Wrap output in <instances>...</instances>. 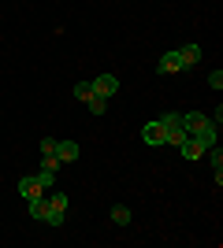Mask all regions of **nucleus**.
Here are the masks:
<instances>
[{"label": "nucleus", "instance_id": "nucleus-1", "mask_svg": "<svg viewBox=\"0 0 223 248\" xmlns=\"http://www.w3.org/2000/svg\"><path fill=\"white\" fill-rule=\"evenodd\" d=\"M64 218H67V197H64V193H52V197H49V211H45L41 222H49V226H64Z\"/></svg>", "mask_w": 223, "mask_h": 248}, {"label": "nucleus", "instance_id": "nucleus-2", "mask_svg": "<svg viewBox=\"0 0 223 248\" xmlns=\"http://www.w3.org/2000/svg\"><path fill=\"white\" fill-rule=\"evenodd\" d=\"M164 137H168V130L160 126V119H153V123H145V126H141V141H145V145L160 148V145H164Z\"/></svg>", "mask_w": 223, "mask_h": 248}, {"label": "nucleus", "instance_id": "nucleus-3", "mask_svg": "<svg viewBox=\"0 0 223 248\" xmlns=\"http://www.w3.org/2000/svg\"><path fill=\"white\" fill-rule=\"evenodd\" d=\"M19 197L26 200V204H30V200H37V197H45V186L37 182V174H34V178H22V182H19Z\"/></svg>", "mask_w": 223, "mask_h": 248}, {"label": "nucleus", "instance_id": "nucleus-4", "mask_svg": "<svg viewBox=\"0 0 223 248\" xmlns=\"http://www.w3.org/2000/svg\"><path fill=\"white\" fill-rule=\"evenodd\" d=\"M156 71H160V74H179V71H182L179 48H175V52H164V56H160V63H156Z\"/></svg>", "mask_w": 223, "mask_h": 248}, {"label": "nucleus", "instance_id": "nucleus-5", "mask_svg": "<svg viewBox=\"0 0 223 248\" xmlns=\"http://www.w3.org/2000/svg\"><path fill=\"white\" fill-rule=\"evenodd\" d=\"M116 89H119V78H116V74H101V78L93 82V93H97V96H104V100L116 93Z\"/></svg>", "mask_w": 223, "mask_h": 248}, {"label": "nucleus", "instance_id": "nucleus-6", "mask_svg": "<svg viewBox=\"0 0 223 248\" xmlns=\"http://www.w3.org/2000/svg\"><path fill=\"white\" fill-rule=\"evenodd\" d=\"M78 152H82V148L74 145V141H56V159H60V163H74Z\"/></svg>", "mask_w": 223, "mask_h": 248}, {"label": "nucleus", "instance_id": "nucleus-7", "mask_svg": "<svg viewBox=\"0 0 223 248\" xmlns=\"http://www.w3.org/2000/svg\"><path fill=\"white\" fill-rule=\"evenodd\" d=\"M216 134H220V123H212V119H208V123H205V126H201V130H197L193 137H197V141H201L205 148H212V145H216Z\"/></svg>", "mask_w": 223, "mask_h": 248}, {"label": "nucleus", "instance_id": "nucleus-8", "mask_svg": "<svg viewBox=\"0 0 223 248\" xmlns=\"http://www.w3.org/2000/svg\"><path fill=\"white\" fill-rule=\"evenodd\" d=\"M205 123H208V115H201V111H186V115H182V126H186V134H190V137L197 134Z\"/></svg>", "mask_w": 223, "mask_h": 248}, {"label": "nucleus", "instance_id": "nucleus-9", "mask_svg": "<svg viewBox=\"0 0 223 248\" xmlns=\"http://www.w3.org/2000/svg\"><path fill=\"white\" fill-rule=\"evenodd\" d=\"M179 152L186 155V159H201V155H205V145L197 141V137H186V141L179 145Z\"/></svg>", "mask_w": 223, "mask_h": 248}, {"label": "nucleus", "instance_id": "nucleus-10", "mask_svg": "<svg viewBox=\"0 0 223 248\" xmlns=\"http://www.w3.org/2000/svg\"><path fill=\"white\" fill-rule=\"evenodd\" d=\"M179 60H182V71L193 67V63L201 60V45H182V48H179Z\"/></svg>", "mask_w": 223, "mask_h": 248}, {"label": "nucleus", "instance_id": "nucleus-11", "mask_svg": "<svg viewBox=\"0 0 223 248\" xmlns=\"http://www.w3.org/2000/svg\"><path fill=\"white\" fill-rule=\"evenodd\" d=\"M205 152H208V159H212V170H216V186H220L223 182V148H205Z\"/></svg>", "mask_w": 223, "mask_h": 248}, {"label": "nucleus", "instance_id": "nucleus-12", "mask_svg": "<svg viewBox=\"0 0 223 248\" xmlns=\"http://www.w3.org/2000/svg\"><path fill=\"white\" fill-rule=\"evenodd\" d=\"M186 137H190V134H186V126H171V130H168V137H164V145H175V148H179L182 141H186Z\"/></svg>", "mask_w": 223, "mask_h": 248}, {"label": "nucleus", "instance_id": "nucleus-13", "mask_svg": "<svg viewBox=\"0 0 223 248\" xmlns=\"http://www.w3.org/2000/svg\"><path fill=\"white\" fill-rule=\"evenodd\" d=\"M112 222H116V226H127V222H130V207L116 204V207H112Z\"/></svg>", "mask_w": 223, "mask_h": 248}, {"label": "nucleus", "instance_id": "nucleus-14", "mask_svg": "<svg viewBox=\"0 0 223 248\" xmlns=\"http://www.w3.org/2000/svg\"><path fill=\"white\" fill-rule=\"evenodd\" d=\"M45 211H49V200H45V197L30 200V218H37V222H41V218H45Z\"/></svg>", "mask_w": 223, "mask_h": 248}, {"label": "nucleus", "instance_id": "nucleus-15", "mask_svg": "<svg viewBox=\"0 0 223 248\" xmlns=\"http://www.w3.org/2000/svg\"><path fill=\"white\" fill-rule=\"evenodd\" d=\"M86 104H89V111H93V115H104L108 111V100H104V96H89V100H86Z\"/></svg>", "mask_w": 223, "mask_h": 248}, {"label": "nucleus", "instance_id": "nucleus-16", "mask_svg": "<svg viewBox=\"0 0 223 248\" xmlns=\"http://www.w3.org/2000/svg\"><path fill=\"white\" fill-rule=\"evenodd\" d=\"M74 96H78V100H89V96H93V82H78V85H74Z\"/></svg>", "mask_w": 223, "mask_h": 248}, {"label": "nucleus", "instance_id": "nucleus-17", "mask_svg": "<svg viewBox=\"0 0 223 248\" xmlns=\"http://www.w3.org/2000/svg\"><path fill=\"white\" fill-rule=\"evenodd\" d=\"M160 126H164V130H171V126H182V115H179V111H168V115H160Z\"/></svg>", "mask_w": 223, "mask_h": 248}, {"label": "nucleus", "instance_id": "nucleus-18", "mask_svg": "<svg viewBox=\"0 0 223 248\" xmlns=\"http://www.w3.org/2000/svg\"><path fill=\"white\" fill-rule=\"evenodd\" d=\"M37 152L41 155H56V137H41V141H37Z\"/></svg>", "mask_w": 223, "mask_h": 248}, {"label": "nucleus", "instance_id": "nucleus-19", "mask_svg": "<svg viewBox=\"0 0 223 248\" xmlns=\"http://www.w3.org/2000/svg\"><path fill=\"white\" fill-rule=\"evenodd\" d=\"M41 170L56 174V170H60V159H56V155H41Z\"/></svg>", "mask_w": 223, "mask_h": 248}, {"label": "nucleus", "instance_id": "nucleus-20", "mask_svg": "<svg viewBox=\"0 0 223 248\" xmlns=\"http://www.w3.org/2000/svg\"><path fill=\"white\" fill-rule=\"evenodd\" d=\"M37 182H41L45 189H52V186H56V174H49V170H41V174H37Z\"/></svg>", "mask_w": 223, "mask_h": 248}, {"label": "nucleus", "instance_id": "nucleus-21", "mask_svg": "<svg viewBox=\"0 0 223 248\" xmlns=\"http://www.w3.org/2000/svg\"><path fill=\"white\" fill-rule=\"evenodd\" d=\"M208 85H212V89H220V85H223V71H212V74H208Z\"/></svg>", "mask_w": 223, "mask_h": 248}]
</instances>
